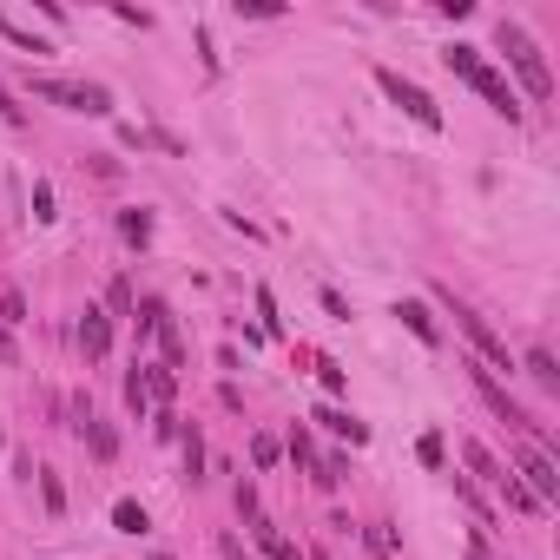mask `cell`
I'll list each match as a JSON object with an SVG mask.
<instances>
[{
    "mask_svg": "<svg viewBox=\"0 0 560 560\" xmlns=\"http://www.w3.org/2000/svg\"><path fill=\"white\" fill-rule=\"evenodd\" d=\"M442 66L455 73V80H468V86H475V93L488 99V106H495L501 119H521V99H514V86L501 80V73H495L488 60H481L475 47H448V53H442Z\"/></svg>",
    "mask_w": 560,
    "mask_h": 560,
    "instance_id": "obj_1",
    "label": "cell"
},
{
    "mask_svg": "<svg viewBox=\"0 0 560 560\" xmlns=\"http://www.w3.org/2000/svg\"><path fill=\"white\" fill-rule=\"evenodd\" d=\"M501 53H508V66L521 73V86H528L534 99H554V73H547L541 47H534V40L514 27V20H501Z\"/></svg>",
    "mask_w": 560,
    "mask_h": 560,
    "instance_id": "obj_2",
    "label": "cell"
},
{
    "mask_svg": "<svg viewBox=\"0 0 560 560\" xmlns=\"http://www.w3.org/2000/svg\"><path fill=\"white\" fill-rule=\"evenodd\" d=\"M33 99H53V106H66V112H106L112 99H106V86H86V80H53V73H33Z\"/></svg>",
    "mask_w": 560,
    "mask_h": 560,
    "instance_id": "obj_3",
    "label": "cell"
},
{
    "mask_svg": "<svg viewBox=\"0 0 560 560\" xmlns=\"http://www.w3.org/2000/svg\"><path fill=\"white\" fill-rule=\"evenodd\" d=\"M376 86H383V93H389V99H396V106H402V112H409V119H416V126H429V132H435V126H442V106H435V99H429V93H422V86H416V80H402L396 66H376Z\"/></svg>",
    "mask_w": 560,
    "mask_h": 560,
    "instance_id": "obj_4",
    "label": "cell"
},
{
    "mask_svg": "<svg viewBox=\"0 0 560 560\" xmlns=\"http://www.w3.org/2000/svg\"><path fill=\"white\" fill-rule=\"evenodd\" d=\"M514 468H521V488H528L541 508H547V501H560V475H554V462H547V448H521Z\"/></svg>",
    "mask_w": 560,
    "mask_h": 560,
    "instance_id": "obj_5",
    "label": "cell"
},
{
    "mask_svg": "<svg viewBox=\"0 0 560 560\" xmlns=\"http://www.w3.org/2000/svg\"><path fill=\"white\" fill-rule=\"evenodd\" d=\"M468 376H475L481 402H488V409H495V416L508 422V429H534V422H528V409H521V402H514V396H508V389H501V383H495V376H488L481 363H468Z\"/></svg>",
    "mask_w": 560,
    "mask_h": 560,
    "instance_id": "obj_6",
    "label": "cell"
},
{
    "mask_svg": "<svg viewBox=\"0 0 560 560\" xmlns=\"http://www.w3.org/2000/svg\"><path fill=\"white\" fill-rule=\"evenodd\" d=\"M455 323H462V330H468V343H475V350L488 356V363H495V369H514V363H508V343H501V336L488 330V323H481V317H475V310H468V304H455Z\"/></svg>",
    "mask_w": 560,
    "mask_h": 560,
    "instance_id": "obj_7",
    "label": "cell"
},
{
    "mask_svg": "<svg viewBox=\"0 0 560 560\" xmlns=\"http://www.w3.org/2000/svg\"><path fill=\"white\" fill-rule=\"evenodd\" d=\"M73 429H80V435H86V448H93L99 462H112V455H119V435H112V429H106V422H99V416H93V402H80V416H73Z\"/></svg>",
    "mask_w": 560,
    "mask_h": 560,
    "instance_id": "obj_8",
    "label": "cell"
},
{
    "mask_svg": "<svg viewBox=\"0 0 560 560\" xmlns=\"http://www.w3.org/2000/svg\"><path fill=\"white\" fill-rule=\"evenodd\" d=\"M80 350L93 356V363L112 350V317H106V310H93V304H86V317H80Z\"/></svg>",
    "mask_w": 560,
    "mask_h": 560,
    "instance_id": "obj_9",
    "label": "cell"
},
{
    "mask_svg": "<svg viewBox=\"0 0 560 560\" xmlns=\"http://www.w3.org/2000/svg\"><path fill=\"white\" fill-rule=\"evenodd\" d=\"M462 462L475 468V475L488 481V488H501V481H508V468H501V462H495V455H488V448H481V442H462Z\"/></svg>",
    "mask_w": 560,
    "mask_h": 560,
    "instance_id": "obj_10",
    "label": "cell"
},
{
    "mask_svg": "<svg viewBox=\"0 0 560 560\" xmlns=\"http://www.w3.org/2000/svg\"><path fill=\"white\" fill-rule=\"evenodd\" d=\"M317 422H323L330 435H350V442H369V429H363L356 416H343V409H317Z\"/></svg>",
    "mask_w": 560,
    "mask_h": 560,
    "instance_id": "obj_11",
    "label": "cell"
},
{
    "mask_svg": "<svg viewBox=\"0 0 560 560\" xmlns=\"http://www.w3.org/2000/svg\"><path fill=\"white\" fill-rule=\"evenodd\" d=\"M0 33H7V40H14V47H20V53H53V47H47V40H40V33H27V27H20V20H14V14H0Z\"/></svg>",
    "mask_w": 560,
    "mask_h": 560,
    "instance_id": "obj_12",
    "label": "cell"
},
{
    "mask_svg": "<svg viewBox=\"0 0 560 560\" xmlns=\"http://www.w3.org/2000/svg\"><path fill=\"white\" fill-rule=\"evenodd\" d=\"M126 409H132V416H152V389H145V369H132V376H126Z\"/></svg>",
    "mask_w": 560,
    "mask_h": 560,
    "instance_id": "obj_13",
    "label": "cell"
},
{
    "mask_svg": "<svg viewBox=\"0 0 560 560\" xmlns=\"http://www.w3.org/2000/svg\"><path fill=\"white\" fill-rule=\"evenodd\" d=\"M257 541H264V554H271V560H304V554H297V541H284L271 521H257Z\"/></svg>",
    "mask_w": 560,
    "mask_h": 560,
    "instance_id": "obj_14",
    "label": "cell"
},
{
    "mask_svg": "<svg viewBox=\"0 0 560 560\" xmlns=\"http://www.w3.org/2000/svg\"><path fill=\"white\" fill-rule=\"evenodd\" d=\"M290 462H297V468H310V481H317L323 455H317V448H310V435H304V429H290Z\"/></svg>",
    "mask_w": 560,
    "mask_h": 560,
    "instance_id": "obj_15",
    "label": "cell"
},
{
    "mask_svg": "<svg viewBox=\"0 0 560 560\" xmlns=\"http://www.w3.org/2000/svg\"><path fill=\"white\" fill-rule=\"evenodd\" d=\"M112 528H119V534H145L152 521H145V508H139V501H119V508H112Z\"/></svg>",
    "mask_w": 560,
    "mask_h": 560,
    "instance_id": "obj_16",
    "label": "cell"
},
{
    "mask_svg": "<svg viewBox=\"0 0 560 560\" xmlns=\"http://www.w3.org/2000/svg\"><path fill=\"white\" fill-rule=\"evenodd\" d=\"M495 495L508 501V508H521V514H534V508H541V501H534L528 488H521V475H508V481H501V488H495Z\"/></svg>",
    "mask_w": 560,
    "mask_h": 560,
    "instance_id": "obj_17",
    "label": "cell"
},
{
    "mask_svg": "<svg viewBox=\"0 0 560 560\" xmlns=\"http://www.w3.org/2000/svg\"><path fill=\"white\" fill-rule=\"evenodd\" d=\"M396 317L409 323V330H416L422 343H435V323H429V310H422V304H396Z\"/></svg>",
    "mask_w": 560,
    "mask_h": 560,
    "instance_id": "obj_18",
    "label": "cell"
},
{
    "mask_svg": "<svg viewBox=\"0 0 560 560\" xmlns=\"http://www.w3.org/2000/svg\"><path fill=\"white\" fill-rule=\"evenodd\" d=\"M528 376H534V383H547V389H554V383H560L554 356H547V350H528Z\"/></svg>",
    "mask_w": 560,
    "mask_h": 560,
    "instance_id": "obj_19",
    "label": "cell"
},
{
    "mask_svg": "<svg viewBox=\"0 0 560 560\" xmlns=\"http://www.w3.org/2000/svg\"><path fill=\"white\" fill-rule=\"evenodd\" d=\"M7 323H27V297H20V290H0V330H7Z\"/></svg>",
    "mask_w": 560,
    "mask_h": 560,
    "instance_id": "obj_20",
    "label": "cell"
},
{
    "mask_svg": "<svg viewBox=\"0 0 560 560\" xmlns=\"http://www.w3.org/2000/svg\"><path fill=\"white\" fill-rule=\"evenodd\" d=\"M145 389H152V402H172L178 376H172V369H145Z\"/></svg>",
    "mask_w": 560,
    "mask_h": 560,
    "instance_id": "obj_21",
    "label": "cell"
},
{
    "mask_svg": "<svg viewBox=\"0 0 560 560\" xmlns=\"http://www.w3.org/2000/svg\"><path fill=\"white\" fill-rule=\"evenodd\" d=\"M369 554H376V560H396V534H389L383 521H376V528H369Z\"/></svg>",
    "mask_w": 560,
    "mask_h": 560,
    "instance_id": "obj_22",
    "label": "cell"
},
{
    "mask_svg": "<svg viewBox=\"0 0 560 560\" xmlns=\"http://www.w3.org/2000/svg\"><path fill=\"white\" fill-rule=\"evenodd\" d=\"M119 231H126L132 244H145V238H152V218H145V211H126V218H119Z\"/></svg>",
    "mask_w": 560,
    "mask_h": 560,
    "instance_id": "obj_23",
    "label": "cell"
},
{
    "mask_svg": "<svg viewBox=\"0 0 560 560\" xmlns=\"http://www.w3.org/2000/svg\"><path fill=\"white\" fill-rule=\"evenodd\" d=\"M198 468H205V442H198V429H192V435H185V475L198 481Z\"/></svg>",
    "mask_w": 560,
    "mask_h": 560,
    "instance_id": "obj_24",
    "label": "cell"
},
{
    "mask_svg": "<svg viewBox=\"0 0 560 560\" xmlns=\"http://www.w3.org/2000/svg\"><path fill=\"white\" fill-rule=\"evenodd\" d=\"M40 495H47V508H53V514H60V508H66V488H60V481H53V475H47V468H40Z\"/></svg>",
    "mask_w": 560,
    "mask_h": 560,
    "instance_id": "obj_25",
    "label": "cell"
},
{
    "mask_svg": "<svg viewBox=\"0 0 560 560\" xmlns=\"http://www.w3.org/2000/svg\"><path fill=\"white\" fill-rule=\"evenodd\" d=\"M455 495H462V501H468V508H475V514H488V501H481V488H475V481H468V475H455Z\"/></svg>",
    "mask_w": 560,
    "mask_h": 560,
    "instance_id": "obj_26",
    "label": "cell"
},
{
    "mask_svg": "<svg viewBox=\"0 0 560 560\" xmlns=\"http://www.w3.org/2000/svg\"><path fill=\"white\" fill-rule=\"evenodd\" d=\"M238 14H251V20H271V14H284L277 0H238Z\"/></svg>",
    "mask_w": 560,
    "mask_h": 560,
    "instance_id": "obj_27",
    "label": "cell"
},
{
    "mask_svg": "<svg viewBox=\"0 0 560 560\" xmlns=\"http://www.w3.org/2000/svg\"><path fill=\"white\" fill-rule=\"evenodd\" d=\"M251 462H257V468L277 462V442H271V435H257V442H251Z\"/></svg>",
    "mask_w": 560,
    "mask_h": 560,
    "instance_id": "obj_28",
    "label": "cell"
},
{
    "mask_svg": "<svg viewBox=\"0 0 560 560\" xmlns=\"http://www.w3.org/2000/svg\"><path fill=\"white\" fill-rule=\"evenodd\" d=\"M0 119H7V126H27V112L14 106V93H7V86H0Z\"/></svg>",
    "mask_w": 560,
    "mask_h": 560,
    "instance_id": "obj_29",
    "label": "cell"
},
{
    "mask_svg": "<svg viewBox=\"0 0 560 560\" xmlns=\"http://www.w3.org/2000/svg\"><path fill=\"white\" fill-rule=\"evenodd\" d=\"M33 218H40V224L53 218V192H47V185H33Z\"/></svg>",
    "mask_w": 560,
    "mask_h": 560,
    "instance_id": "obj_30",
    "label": "cell"
},
{
    "mask_svg": "<svg viewBox=\"0 0 560 560\" xmlns=\"http://www.w3.org/2000/svg\"><path fill=\"white\" fill-rule=\"evenodd\" d=\"M416 455H422L429 468H442V435H422V448H416Z\"/></svg>",
    "mask_w": 560,
    "mask_h": 560,
    "instance_id": "obj_31",
    "label": "cell"
},
{
    "mask_svg": "<svg viewBox=\"0 0 560 560\" xmlns=\"http://www.w3.org/2000/svg\"><path fill=\"white\" fill-rule=\"evenodd\" d=\"M112 310H119V317H132V310H139V304H132V284H112Z\"/></svg>",
    "mask_w": 560,
    "mask_h": 560,
    "instance_id": "obj_32",
    "label": "cell"
},
{
    "mask_svg": "<svg viewBox=\"0 0 560 560\" xmlns=\"http://www.w3.org/2000/svg\"><path fill=\"white\" fill-rule=\"evenodd\" d=\"M14 356H20V350H14V336L0 330V363H14Z\"/></svg>",
    "mask_w": 560,
    "mask_h": 560,
    "instance_id": "obj_33",
    "label": "cell"
},
{
    "mask_svg": "<svg viewBox=\"0 0 560 560\" xmlns=\"http://www.w3.org/2000/svg\"><path fill=\"white\" fill-rule=\"evenodd\" d=\"M218 554H224V560H244V547H238V541H218Z\"/></svg>",
    "mask_w": 560,
    "mask_h": 560,
    "instance_id": "obj_34",
    "label": "cell"
},
{
    "mask_svg": "<svg viewBox=\"0 0 560 560\" xmlns=\"http://www.w3.org/2000/svg\"><path fill=\"white\" fill-rule=\"evenodd\" d=\"M152 560H172V554H152Z\"/></svg>",
    "mask_w": 560,
    "mask_h": 560,
    "instance_id": "obj_35",
    "label": "cell"
}]
</instances>
